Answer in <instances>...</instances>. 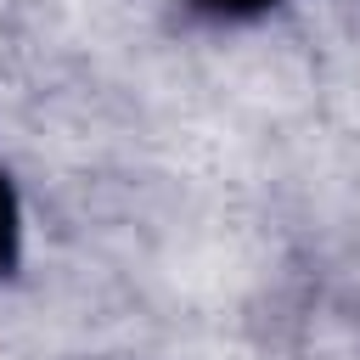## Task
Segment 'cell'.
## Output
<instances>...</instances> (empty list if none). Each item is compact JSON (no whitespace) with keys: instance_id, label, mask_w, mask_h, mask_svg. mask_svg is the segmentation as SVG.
<instances>
[{"instance_id":"cell-1","label":"cell","mask_w":360,"mask_h":360,"mask_svg":"<svg viewBox=\"0 0 360 360\" xmlns=\"http://www.w3.org/2000/svg\"><path fill=\"white\" fill-rule=\"evenodd\" d=\"M180 6H186V17H197V22H208V28H242V22L270 17V11L287 6V0H180Z\"/></svg>"},{"instance_id":"cell-2","label":"cell","mask_w":360,"mask_h":360,"mask_svg":"<svg viewBox=\"0 0 360 360\" xmlns=\"http://www.w3.org/2000/svg\"><path fill=\"white\" fill-rule=\"evenodd\" d=\"M17 259H22V202H17L11 174L0 169V276H11Z\"/></svg>"}]
</instances>
